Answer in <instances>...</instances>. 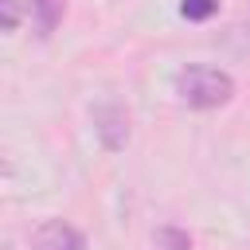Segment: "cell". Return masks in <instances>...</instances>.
Here are the masks:
<instances>
[{
  "label": "cell",
  "instance_id": "52a82bcc",
  "mask_svg": "<svg viewBox=\"0 0 250 250\" xmlns=\"http://www.w3.org/2000/svg\"><path fill=\"white\" fill-rule=\"evenodd\" d=\"M0 27L4 31L20 27V0H0Z\"/></svg>",
  "mask_w": 250,
  "mask_h": 250
},
{
  "label": "cell",
  "instance_id": "5b68a950",
  "mask_svg": "<svg viewBox=\"0 0 250 250\" xmlns=\"http://www.w3.org/2000/svg\"><path fill=\"white\" fill-rule=\"evenodd\" d=\"M152 246L156 250H191V234L180 227H156L152 230Z\"/></svg>",
  "mask_w": 250,
  "mask_h": 250
},
{
  "label": "cell",
  "instance_id": "8992f818",
  "mask_svg": "<svg viewBox=\"0 0 250 250\" xmlns=\"http://www.w3.org/2000/svg\"><path fill=\"white\" fill-rule=\"evenodd\" d=\"M215 12H219V0H184V4H180V16L191 20V23H203V20H211Z\"/></svg>",
  "mask_w": 250,
  "mask_h": 250
},
{
  "label": "cell",
  "instance_id": "277c9868",
  "mask_svg": "<svg viewBox=\"0 0 250 250\" xmlns=\"http://www.w3.org/2000/svg\"><path fill=\"white\" fill-rule=\"evenodd\" d=\"M62 12H66V0H31V23H35V35L47 39V35L62 23Z\"/></svg>",
  "mask_w": 250,
  "mask_h": 250
},
{
  "label": "cell",
  "instance_id": "7a4b0ae2",
  "mask_svg": "<svg viewBox=\"0 0 250 250\" xmlns=\"http://www.w3.org/2000/svg\"><path fill=\"white\" fill-rule=\"evenodd\" d=\"M94 133L102 141L105 152H121L133 137V125H129V109L117 105V102H102L94 105Z\"/></svg>",
  "mask_w": 250,
  "mask_h": 250
},
{
  "label": "cell",
  "instance_id": "6da1fadb",
  "mask_svg": "<svg viewBox=\"0 0 250 250\" xmlns=\"http://www.w3.org/2000/svg\"><path fill=\"white\" fill-rule=\"evenodd\" d=\"M176 94L191 109H215L234 98V78L219 66H184L176 70Z\"/></svg>",
  "mask_w": 250,
  "mask_h": 250
},
{
  "label": "cell",
  "instance_id": "3957f363",
  "mask_svg": "<svg viewBox=\"0 0 250 250\" xmlns=\"http://www.w3.org/2000/svg\"><path fill=\"white\" fill-rule=\"evenodd\" d=\"M31 250H86V234L62 219H47L31 234Z\"/></svg>",
  "mask_w": 250,
  "mask_h": 250
}]
</instances>
